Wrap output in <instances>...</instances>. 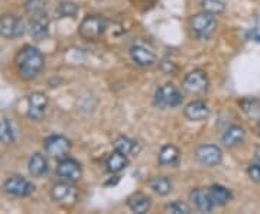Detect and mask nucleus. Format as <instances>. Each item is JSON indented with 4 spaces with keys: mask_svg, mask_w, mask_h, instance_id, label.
Segmentation results:
<instances>
[{
    "mask_svg": "<svg viewBox=\"0 0 260 214\" xmlns=\"http://www.w3.org/2000/svg\"><path fill=\"white\" fill-rule=\"evenodd\" d=\"M106 29H107V20L103 16L91 15L84 18L78 28V34L85 41H95L104 35Z\"/></svg>",
    "mask_w": 260,
    "mask_h": 214,
    "instance_id": "f03ea898",
    "label": "nucleus"
},
{
    "mask_svg": "<svg viewBox=\"0 0 260 214\" xmlns=\"http://www.w3.org/2000/svg\"><path fill=\"white\" fill-rule=\"evenodd\" d=\"M45 6H47V2L45 0H28L26 5H25V9H26L29 15L37 16V15L44 13Z\"/></svg>",
    "mask_w": 260,
    "mask_h": 214,
    "instance_id": "c85d7f7f",
    "label": "nucleus"
},
{
    "mask_svg": "<svg viewBox=\"0 0 260 214\" xmlns=\"http://www.w3.org/2000/svg\"><path fill=\"white\" fill-rule=\"evenodd\" d=\"M210 196H211V200L214 201L215 205H225L229 204L232 201V193L230 190H227L225 187L218 186V184H214V186L210 187L208 190Z\"/></svg>",
    "mask_w": 260,
    "mask_h": 214,
    "instance_id": "412c9836",
    "label": "nucleus"
},
{
    "mask_svg": "<svg viewBox=\"0 0 260 214\" xmlns=\"http://www.w3.org/2000/svg\"><path fill=\"white\" fill-rule=\"evenodd\" d=\"M48 97L44 93H34L29 96L28 117L34 121H41L45 116Z\"/></svg>",
    "mask_w": 260,
    "mask_h": 214,
    "instance_id": "f8f14e48",
    "label": "nucleus"
},
{
    "mask_svg": "<svg viewBox=\"0 0 260 214\" xmlns=\"http://www.w3.org/2000/svg\"><path fill=\"white\" fill-rule=\"evenodd\" d=\"M259 135H260V126H259Z\"/></svg>",
    "mask_w": 260,
    "mask_h": 214,
    "instance_id": "2f4dec72",
    "label": "nucleus"
},
{
    "mask_svg": "<svg viewBox=\"0 0 260 214\" xmlns=\"http://www.w3.org/2000/svg\"><path fill=\"white\" fill-rule=\"evenodd\" d=\"M44 148L48 155L56 159H62L68 155L71 149V142L62 135H51L44 142Z\"/></svg>",
    "mask_w": 260,
    "mask_h": 214,
    "instance_id": "0eeeda50",
    "label": "nucleus"
},
{
    "mask_svg": "<svg viewBox=\"0 0 260 214\" xmlns=\"http://www.w3.org/2000/svg\"><path fill=\"white\" fill-rule=\"evenodd\" d=\"M246 136V132L240 126H230L227 128L223 135V143L227 148H234L240 145Z\"/></svg>",
    "mask_w": 260,
    "mask_h": 214,
    "instance_id": "a211bd4d",
    "label": "nucleus"
},
{
    "mask_svg": "<svg viewBox=\"0 0 260 214\" xmlns=\"http://www.w3.org/2000/svg\"><path fill=\"white\" fill-rule=\"evenodd\" d=\"M155 103L160 109H172L182 103V94L172 84H164L155 94Z\"/></svg>",
    "mask_w": 260,
    "mask_h": 214,
    "instance_id": "20e7f679",
    "label": "nucleus"
},
{
    "mask_svg": "<svg viewBox=\"0 0 260 214\" xmlns=\"http://www.w3.org/2000/svg\"><path fill=\"white\" fill-rule=\"evenodd\" d=\"M150 190H153L159 196H168L172 191V182L167 177H155L149 181Z\"/></svg>",
    "mask_w": 260,
    "mask_h": 214,
    "instance_id": "b1692460",
    "label": "nucleus"
},
{
    "mask_svg": "<svg viewBox=\"0 0 260 214\" xmlns=\"http://www.w3.org/2000/svg\"><path fill=\"white\" fill-rule=\"evenodd\" d=\"M243 112L247 114L250 120L260 123V100L259 99H244L240 103Z\"/></svg>",
    "mask_w": 260,
    "mask_h": 214,
    "instance_id": "5701e85b",
    "label": "nucleus"
},
{
    "mask_svg": "<svg viewBox=\"0 0 260 214\" xmlns=\"http://www.w3.org/2000/svg\"><path fill=\"white\" fill-rule=\"evenodd\" d=\"M191 201H192L195 208L198 211H201V213H210V211H213L214 205H215L213 200H211L210 193L203 190V188H197V190H194L191 193Z\"/></svg>",
    "mask_w": 260,
    "mask_h": 214,
    "instance_id": "2eb2a0df",
    "label": "nucleus"
},
{
    "mask_svg": "<svg viewBox=\"0 0 260 214\" xmlns=\"http://www.w3.org/2000/svg\"><path fill=\"white\" fill-rule=\"evenodd\" d=\"M249 177L254 181V182H260V161H257L256 164H253L247 169Z\"/></svg>",
    "mask_w": 260,
    "mask_h": 214,
    "instance_id": "7c9ffc66",
    "label": "nucleus"
},
{
    "mask_svg": "<svg viewBox=\"0 0 260 214\" xmlns=\"http://www.w3.org/2000/svg\"><path fill=\"white\" fill-rule=\"evenodd\" d=\"M165 210H167L168 213L172 214H188L191 211L189 207L185 203H182V201H174V203L168 204Z\"/></svg>",
    "mask_w": 260,
    "mask_h": 214,
    "instance_id": "c756f323",
    "label": "nucleus"
},
{
    "mask_svg": "<svg viewBox=\"0 0 260 214\" xmlns=\"http://www.w3.org/2000/svg\"><path fill=\"white\" fill-rule=\"evenodd\" d=\"M184 114L188 120L191 121H201L205 120L210 114V109L207 106V103H204L203 100H194L189 104H186L185 110H184Z\"/></svg>",
    "mask_w": 260,
    "mask_h": 214,
    "instance_id": "4468645a",
    "label": "nucleus"
},
{
    "mask_svg": "<svg viewBox=\"0 0 260 214\" xmlns=\"http://www.w3.org/2000/svg\"><path fill=\"white\" fill-rule=\"evenodd\" d=\"M158 161L159 164L164 165V167L177 165L178 161H179V150L174 145H165L164 148L160 149V152H159Z\"/></svg>",
    "mask_w": 260,
    "mask_h": 214,
    "instance_id": "aec40b11",
    "label": "nucleus"
},
{
    "mask_svg": "<svg viewBox=\"0 0 260 214\" xmlns=\"http://www.w3.org/2000/svg\"><path fill=\"white\" fill-rule=\"evenodd\" d=\"M58 15L61 16V18H74L75 15H77V12H78V6L73 3V2H62L59 6H58Z\"/></svg>",
    "mask_w": 260,
    "mask_h": 214,
    "instance_id": "cd10ccee",
    "label": "nucleus"
},
{
    "mask_svg": "<svg viewBox=\"0 0 260 214\" xmlns=\"http://www.w3.org/2000/svg\"><path fill=\"white\" fill-rule=\"evenodd\" d=\"M127 205H129V208L133 213L145 214L150 210L152 203H150V198L148 196H145L142 193H138V194H133L127 200Z\"/></svg>",
    "mask_w": 260,
    "mask_h": 214,
    "instance_id": "6ab92c4d",
    "label": "nucleus"
},
{
    "mask_svg": "<svg viewBox=\"0 0 260 214\" xmlns=\"http://www.w3.org/2000/svg\"><path fill=\"white\" fill-rule=\"evenodd\" d=\"M51 197L56 204L64 205V207H71L75 204L78 198V191L74 186H71L68 181L58 182L52 187L51 190Z\"/></svg>",
    "mask_w": 260,
    "mask_h": 214,
    "instance_id": "39448f33",
    "label": "nucleus"
},
{
    "mask_svg": "<svg viewBox=\"0 0 260 214\" xmlns=\"http://www.w3.org/2000/svg\"><path fill=\"white\" fill-rule=\"evenodd\" d=\"M130 56L133 63L140 67H152L156 63V55L143 45H133L130 48Z\"/></svg>",
    "mask_w": 260,
    "mask_h": 214,
    "instance_id": "ddd939ff",
    "label": "nucleus"
},
{
    "mask_svg": "<svg viewBox=\"0 0 260 214\" xmlns=\"http://www.w3.org/2000/svg\"><path fill=\"white\" fill-rule=\"evenodd\" d=\"M16 140V132L13 128V123L9 119L0 121V142L2 143H13Z\"/></svg>",
    "mask_w": 260,
    "mask_h": 214,
    "instance_id": "393cba45",
    "label": "nucleus"
},
{
    "mask_svg": "<svg viewBox=\"0 0 260 214\" xmlns=\"http://www.w3.org/2000/svg\"><path fill=\"white\" fill-rule=\"evenodd\" d=\"M56 174H58V177L61 178L62 181L75 182V181H78L81 178L83 171H81V165L75 159L65 157V158H62L58 162Z\"/></svg>",
    "mask_w": 260,
    "mask_h": 214,
    "instance_id": "1a4fd4ad",
    "label": "nucleus"
},
{
    "mask_svg": "<svg viewBox=\"0 0 260 214\" xmlns=\"http://www.w3.org/2000/svg\"><path fill=\"white\" fill-rule=\"evenodd\" d=\"M113 146H114V150L120 152L123 155H130L136 150V142L132 140L127 136H120L117 139L113 142Z\"/></svg>",
    "mask_w": 260,
    "mask_h": 214,
    "instance_id": "a878e982",
    "label": "nucleus"
},
{
    "mask_svg": "<svg viewBox=\"0 0 260 214\" xmlns=\"http://www.w3.org/2000/svg\"><path fill=\"white\" fill-rule=\"evenodd\" d=\"M217 28V20L211 13H198L191 19V29L195 34V37L200 39H208L213 35Z\"/></svg>",
    "mask_w": 260,
    "mask_h": 214,
    "instance_id": "7ed1b4c3",
    "label": "nucleus"
},
{
    "mask_svg": "<svg viewBox=\"0 0 260 214\" xmlns=\"http://www.w3.org/2000/svg\"><path fill=\"white\" fill-rule=\"evenodd\" d=\"M25 34L23 22L15 15H3L0 16V37L15 39Z\"/></svg>",
    "mask_w": 260,
    "mask_h": 214,
    "instance_id": "6e6552de",
    "label": "nucleus"
},
{
    "mask_svg": "<svg viewBox=\"0 0 260 214\" xmlns=\"http://www.w3.org/2000/svg\"><path fill=\"white\" fill-rule=\"evenodd\" d=\"M45 59L42 52L35 47L26 45L20 49V52L16 56V66L20 75L25 80H34L35 77L41 74L44 70Z\"/></svg>",
    "mask_w": 260,
    "mask_h": 214,
    "instance_id": "f257e3e1",
    "label": "nucleus"
},
{
    "mask_svg": "<svg viewBox=\"0 0 260 214\" xmlns=\"http://www.w3.org/2000/svg\"><path fill=\"white\" fill-rule=\"evenodd\" d=\"M208 84H210V81H208V77L204 71L203 70H194L185 77L182 88L185 93L195 96V94L205 93L208 88Z\"/></svg>",
    "mask_w": 260,
    "mask_h": 214,
    "instance_id": "423d86ee",
    "label": "nucleus"
},
{
    "mask_svg": "<svg viewBox=\"0 0 260 214\" xmlns=\"http://www.w3.org/2000/svg\"><path fill=\"white\" fill-rule=\"evenodd\" d=\"M3 190L13 197H28L34 193L35 186L26 178L12 177L5 182Z\"/></svg>",
    "mask_w": 260,
    "mask_h": 214,
    "instance_id": "9b49d317",
    "label": "nucleus"
},
{
    "mask_svg": "<svg viewBox=\"0 0 260 214\" xmlns=\"http://www.w3.org/2000/svg\"><path fill=\"white\" fill-rule=\"evenodd\" d=\"M195 157L204 167H217L223 161V152L215 145H203L197 149Z\"/></svg>",
    "mask_w": 260,
    "mask_h": 214,
    "instance_id": "9d476101",
    "label": "nucleus"
},
{
    "mask_svg": "<svg viewBox=\"0 0 260 214\" xmlns=\"http://www.w3.org/2000/svg\"><path fill=\"white\" fill-rule=\"evenodd\" d=\"M29 174L34 178H41L44 177L49 169V165H48L47 158L42 155V154H34L30 159H29L28 164Z\"/></svg>",
    "mask_w": 260,
    "mask_h": 214,
    "instance_id": "f3484780",
    "label": "nucleus"
},
{
    "mask_svg": "<svg viewBox=\"0 0 260 214\" xmlns=\"http://www.w3.org/2000/svg\"><path fill=\"white\" fill-rule=\"evenodd\" d=\"M106 167H107V171L112 172V174H117L123 171L124 168L127 167V155H123L120 152L114 150L112 155L107 158L106 161Z\"/></svg>",
    "mask_w": 260,
    "mask_h": 214,
    "instance_id": "4be33fe9",
    "label": "nucleus"
},
{
    "mask_svg": "<svg viewBox=\"0 0 260 214\" xmlns=\"http://www.w3.org/2000/svg\"><path fill=\"white\" fill-rule=\"evenodd\" d=\"M29 32H30V37H34L37 41H41V39L48 37V34H49V19H48L45 13L34 16L30 25H29Z\"/></svg>",
    "mask_w": 260,
    "mask_h": 214,
    "instance_id": "dca6fc26",
    "label": "nucleus"
},
{
    "mask_svg": "<svg viewBox=\"0 0 260 214\" xmlns=\"http://www.w3.org/2000/svg\"><path fill=\"white\" fill-rule=\"evenodd\" d=\"M201 6H203L204 12L211 13V15H220L225 10V3L223 0H203Z\"/></svg>",
    "mask_w": 260,
    "mask_h": 214,
    "instance_id": "bb28decb",
    "label": "nucleus"
}]
</instances>
